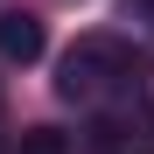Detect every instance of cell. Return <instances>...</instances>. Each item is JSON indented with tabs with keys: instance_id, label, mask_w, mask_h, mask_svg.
I'll return each mask as SVG.
<instances>
[{
	"instance_id": "1",
	"label": "cell",
	"mask_w": 154,
	"mask_h": 154,
	"mask_svg": "<svg viewBox=\"0 0 154 154\" xmlns=\"http://www.w3.org/2000/svg\"><path fill=\"white\" fill-rule=\"evenodd\" d=\"M140 70H147V56L126 35H77L70 56H63V70H56V91L70 105H91V98H105V91H126Z\"/></svg>"
},
{
	"instance_id": "2",
	"label": "cell",
	"mask_w": 154,
	"mask_h": 154,
	"mask_svg": "<svg viewBox=\"0 0 154 154\" xmlns=\"http://www.w3.org/2000/svg\"><path fill=\"white\" fill-rule=\"evenodd\" d=\"M42 21L35 14H0V63H21V70H28L35 56H42Z\"/></svg>"
},
{
	"instance_id": "3",
	"label": "cell",
	"mask_w": 154,
	"mask_h": 154,
	"mask_svg": "<svg viewBox=\"0 0 154 154\" xmlns=\"http://www.w3.org/2000/svg\"><path fill=\"white\" fill-rule=\"evenodd\" d=\"M21 154H70V140L56 133V126H35V133L21 140Z\"/></svg>"
},
{
	"instance_id": "4",
	"label": "cell",
	"mask_w": 154,
	"mask_h": 154,
	"mask_svg": "<svg viewBox=\"0 0 154 154\" xmlns=\"http://www.w3.org/2000/svg\"><path fill=\"white\" fill-rule=\"evenodd\" d=\"M126 14H133V21H147V35H154V0H126Z\"/></svg>"
},
{
	"instance_id": "5",
	"label": "cell",
	"mask_w": 154,
	"mask_h": 154,
	"mask_svg": "<svg viewBox=\"0 0 154 154\" xmlns=\"http://www.w3.org/2000/svg\"><path fill=\"white\" fill-rule=\"evenodd\" d=\"M112 154H147V147H112Z\"/></svg>"
}]
</instances>
